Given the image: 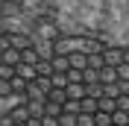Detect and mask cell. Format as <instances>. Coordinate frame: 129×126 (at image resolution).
I'll list each match as a JSON object with an SVG mask.
<instances>
[{"label":"cell","instance_id":"cell-1","mask_svg":"<svg viewBox=\"0 0 129 126\" xmlns=\"http://www.w3.org/2000/svg\"><path fill=\"white\" fill-rule=\"evenodd\" d=\"M0 126H129V44L0 18Z\"/></svg>","mask_w":129,"mask_h":126}]
</instances>
